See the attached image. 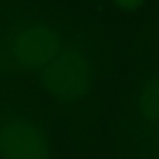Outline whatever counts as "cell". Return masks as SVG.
<instances>
[{
	"label": "cell",
	"instance_id": "obj_6",
	"mask_svg": "<svg viewBox=\"0 0 159 159\" xmlns=\"http://www.w3.org/2000/svg\"><path fill=\"white\" fill-rule=\"evenodd\" d=\"M154 36H159V24H157V29H156V33H154Z\"/></svg>",
	"mask_w": 159,
	"mask_h": 159
},
{
	"label": "cell",
	"instance_id": "obj_4",
	"mask_svg": "<svg viewBox=\"0 0 159 159\" xmlns=\"http://www.w3.org/2000/svg\"><path fill=\"white\" fill-rule=\"evenodd\" d=\"M139 121L147 123L154 132H159V74L147 77L140 84L137 96Z\"/></svg>",
	"mask_w": 159,
	"mask_h": 159
},
{
	"label": "cell",
	"instance_id": "obj_3",
	"mask_svg": "<svg viewBox=\"0 0 159 159\" xmlns=\"http://www.w3.org/2000/svg\"><path fill=\"white\" fill-rule=\"evenodd\" d=\"M0 159H52L50 135L43 125L22 115H0Z\"/></svg>",
	"mask_w": 159,
	"mask_h": 159
},
{
	"label": "cell",
	"instance_id": "obj_2",
	"mask_svg": "<svg viewBox=\"0 0 159 159\" xmlns=\"http://www.w3.org/2000/svg\"><path fill=\"white\" fill-rule=\"evenodd\" d=\"M2 48L11 67L38 72L60 53L62 36L55 28L39 21L12 29Z\"/></svg>",
	"mask_w": 159,
	"mask_h": 159
},
{
	"label": "cell",
	"instance_id": "obj_5",
	"mask_svg": "<svg viewBox=\"0 0 159 159\" xmlns=\"http://www.w3.org/2000/svg\"><path fill=\"white\" fill-rule=\"evenodd\" d=\"M113 4L116 7H120L121 11H135L139 9L142 4H144V0H113Z\"/></svg>",
	"mask_w": 159,
	"mask_h": 159
},
{
	"label": "cell",
	"instance_id": "obj_1",
	"mask_svg": "<svg viewBox=\"0 0 159 159\" xmlns=\"http://www.w3.org/2000/svg\"><path fill=\"white\" fill-rule=\"evenodd\" d=\"M38 80L58 99L77 103L91 93L94 84L93 53L80 46L60 52L48 65L36 72Z\"/></svg>",
	"mask_w": 159,
	"mask_h": 159
},
{
	"label": "cell",
	"instance_id": "obj_7",
	"mask_svg": "<svg viewBox=\"0 0 159 159\" xmlns=\"http://www.w3.org/2000/svg\"><path fill=\"white\" fill-rule=\"evenodd\" d=\"M157 159H159V152H157Z\"/></svg>",
	"mask_w": 159,
	"mask_h": 159
}]
</instances>
